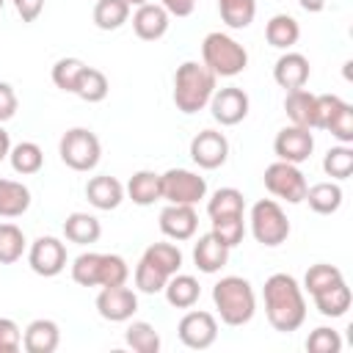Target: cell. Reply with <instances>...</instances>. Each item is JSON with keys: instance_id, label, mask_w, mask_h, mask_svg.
Masks as SVG:
<instances>
[{"instance_id": "21", "label": "cell", "mask_w": 353, "mask_h": 353, "mask_svg": "<svg viewBox=\"0 0 353 353\" xmlns=\"http://www.w3.org/2000/svg\"><path fill=\"white\" fill-rule=\"evenodd\" d=\"M229 251L232 248H226L212 232H207L193 245V262H196V268L201 273H218L229 262Z\"/></svg>"}, {"instance_id": "31", "label": "cell", "mask_w": 353, "mask_h": 353, "mask_svg": "<svg viewBox=\"0 0 353 353\" xmlns=\"http://www.w3.org/2000/svg\"><path fill=\"white\" fill-rule=\"evenodd\" d=\"M141 259H146L149 265H154L160 273H165V276H174V273H179V268H182V251H179V245H174V243H152L146 251H143V256Z\"/></svg>"}, {"instance_id": "45", "label": "cell", "mask_w": 353, "mask_h": 353, "mask_svg": "<svg viewBox=\"0 0 353 353\" xmlns=\"http://www.w3.org/2000/svg\"><path fill=\"white\" fill-rule=\"evenodd\" d=\"M345 99H339L336 94H317V116H314V130H325L328 121L334 119V113L342 108Z\"/></svg>"}, {"instance_id": "26", "label": "cell", "mask_w": 353, "mask_h": 353, "mask_svg": "<svg viewBox=\"0 0 353 353\" xmlns=\"http://www.w3.org/2000/svg\"><path fill=\"white\" fill-rule=\"evenodd\" d=\"M30 207V190L22 182L0 179V218H19Z\"/></svg>"}, {"instance_id": "12", "label": "cell", "mask_w": 353, "mask_h": 353, "mask_svg": "<svg viewBox=\"0 0 353 353\" xmlns=\"http://www.w3.org/2000/svg\"><path fill=\"white\" fill-rule=\"evenodd\" d=\"M251 99L243 88L237 85H226V88H215L212 99H210V113L221 127H234L248 116Z\"/></svg>"}, {"instance_id": "22", "label": "cell", "mask_w": 353, "mask_h": 353, "mask_svg": "<svg viewBox=\"0 0 353 353\" xmlns=\"http://www.w3.org/2000/svg\"><path fill=\"white\" fill-rule=\"evenodd\" d=\"M284 113L290 116L292 124L314 130V116H317V94L306 91V88H295L287 91L284 97Z\"/></svg>"}, {"instance_id": "10", "label": "cell", "mask_w": 353, "mask_h": 353, "mask_svg": "<svg viewBox=\"0 0 353 353\" xmlns=\"http://www.w3.org/2000/svg\"><path fill=\"white\" fill-rule=\"evenodd\" d=\"M176 336L185 347L190 350H207L210 345H215L218 339V320L210 314V312H201V309H193L188 312L179 325H176Z\"/></svg>"}, {"instance_id": "18", "label": "cell", "mask_w": 353, "mask_h": 353, "mask_svg": "<svg viewBox=\"0 0 353 353\" xmlns=\"http://www.w3.org/2000/svg\"><path fill=\"white\" fill-rule=\"evenodd\" d=\"M309 74H312V66H309V58L301 55V52H284L276 66H273V80L284 88V91H295V88H303L309 83Z\"/></svg>"}, {"instance_id": "20", "label": "cell", "mask_w": 353, "mask_h": 353, "mask_svg": "<svg viewBox=\"0 0 353 353\" xmlns=\"http://www.w3.org/2000/svg\"><path fill=\"white\" fill-rule=\"evenodd\" d=\"M61 342V328L55 320L39 317L33 323H28L25 334H22V347L28 353H52Z\"/></svg>"}, {"instance_id": "52", "label": "cell", "mask_w": 353, "mask_h": 353, "mask_svg": "<svg viewBox=\"0 0 353 353\" xmlns=\"http://www.w3.org/2000/svg\"><path fill=\"white\" fill-rule=\"evenodd\" d=\"M143 3H149V0H127V6H130V8H132V6L138 8V6H143Z\"/></svg>"}, {"instance_id": "17", "label": "cell", "mask_w": 353, "mask_h": 353, "mask_svg": "<svg viewBox=\"0 0 353 353\" xmlns=\"http://www.w3.org/2000/svg\"><path fill=\"white\" fill-rule=\"evenodd\" d=\"M168 25H171V14L160 6V3H143L135 8L132 14V30L138 39L143 41H157L168 33Z\"/></svg>"}, {"instance_id": "8", "label": "cell", "mask_w": 353, "mask_h": 353, "mask_svg": "<svg viewBox=\"0 0 353 353\" xmlns=\"http://www.w3.org/2000/svg\"><path fill=\"white\" fill-rule=\"evenodd\" d=\"M207 196V182L196 171L188 168H168L160 174V199L168 204H199Z\"/></svg>"}, {"instance_id": "39", "label": "cell", "mask_w": 353, "mask_h": 353, "mask_svg": "<svg viewBox=\"0 0 353 353\" xmlns=\"http://www.w3.org/2000/svg\"><path fill=\"white\" fill-rule=\"evenodd\" d=\"M342 279H345V276H342V270H339L336 265L317 262V265H312V268L306 270V276H303V287L309 290V295H314V292H323V290L334 287V284L342 281Z\"/></svg>"}, {"instance_id": "46", "label": "cell", "mask_w": 353, "mask_h": 353, "mask_svg": "<svg viewBox=\"0 0 353 353\" xmlns=\"http://www.w3.org/2000/svg\"><path fill=\"white\" fill-rule=\"evenodd\" d=\"M22 347V331L11 317H0V353H17Z\"/></svg>"}, {"instance_id": "5", "label": "cell", "mask_w": 353, "mask_h": 353, "mask_svg": "<svg viewBox=\"0 0 353 353\" xmlns=\"http://www.w3.org/2000/svg\"><path fill=\"white\" fill-rule=\"evenodd\" d=\"M201 63L215 77H234L248 66V52L232 36L215 30V33H207L201 41Z\"/></svg>"}, {"instance_id": "1", "label": "cell", "mask_w": 353, "mask_h": 353, "mask_svg": "<svg viewBox=\"0 0 353 353\" xmlns=\"http://www.w3.org/2000/svg\"><path fill=\"white\" fill-rule=\"evenodd\" d=\"M262 298H265V314L273 331L292 334L303 325L306 320L303 290L290 273H273L262 287Z\"/></svg>"}, {"instance_id": "40", "label": "cell", "mask_w": 353, "mask_h": 353, "mask_svg": "<svg viewBox=\"0 0 353 353\" xmlns=\"http://www.w3.org/2000/svg\"><path fill=\"white\" fill-rule=\"evenodd\" d=\"M212 221V234L226 245V248H234L237 243H243L245 237V221L243 215H223V218H210Z\"/></svg>"}, {"instance_id": "47", "label": "cell", "mask_w": 353, "mask_h": 353, "mask_svg": "<svg viewBox=\"0 0 353 353\" xmlns=\"http://www.w3.org/2000/svg\"><path fill=\"white\" fill-rule=\"evenodd\" d=\"M17 108H19V99H17L14 88L8 83H0V124L8 121V119H14Z\"/></svg>"}, {"instance_id": "25", "label": "cell", "mask_w": 353, "mask_h": 353, "mask_svg": "<svg viewBox=\"0 0 353 353\" xmlns=\"http://www.w3.org/2000/svg\"><path fill=\"white\" fill-rule=\"evenodd\" d=\"M163 292H165V301H168L171 306H176V309H190V306L199 301L201 287H199V281H196L193 276H188V273H174V276L165 281Z\"/></svg>"}, {"instance_id": "19", "label": "cell", "mask_w": 353, "mask_h": 353, "mask_svg": "<svg viewBox=\"0 0 353 353\" xmlns=\"http://www.w3.org/2000/svg\"><path fill=\"white\" fill-rule=\"evenodd\" d=\"M85 199L97 210H116L124 201V185L110 174L91 176L85 182Z\"/></svg>"}, {"instance_id": "51", "label": "cell", "mask_w": 353, "mask_h": 353, "mask_svg": "<svg viewBox=\"0 0 353 353\" xmlns=\"http://www.w3.org/2000/svg\"><path fill=\"white\" fill-rule=\"evenodd\" d=\"M8 152H11V138H8V132L0 127V163L8 157Z\"/></svg>"}, {"instance_id": "35", "label": "cell", "mask_w": 353, "mask_h": 353, "mask_svg": "<svg viewBox=\"0 0 353 353\" xmlns=\"http://www.w3.org/2000/svg\"><path fill=\"white\" fill-rule=\"evenodd\" d=\"M218 11L232 30H243L256 17V0H218Z\"/></svg>"}, {"instance_id": "50", "label": "cell", "mask_w": 353, "mask_h": 353, "mask_svg": "<svg viewBox=\"0 0 353 353\" xmlns=\"http://www.w3.org/2000/svg\"><path fill=\"white\" fill-rule=\"evenodd\" d=\"M328 3H331V0H298V6H301L303 11H309V14H320Z\"/></svg>"}, {"instance_id": "42", "label": "cell", "mask_w": 353, "mask_h": 353, "mask_svg": "<svg viewBox=\"0 0 353 353\" xmlns=\"http://www.w3.org/2000/svg\"><path fill=\"white\" fill-rule=\"evenodd\" d=\"M135 290L138 292H146V295H154V292H163V287H165V281L171 279V276H165V273H160L154 265H149L146 259H141L138 265H135Z\"/></svg>"}, {"instance_id": "27", "label": "cell", "mask_w": 353, "mask_h": 353, "mask_svg": "<svg viewBox=\"0 0 353 353\" xmlns=\"http://www.w3.org/2000/svg\"><path fill=\"white\" fill-rule=\"evenodd\" d=\"M312 298H314L317 312H320V314H325V317H342V314L350 309V301H353L350 287H347V281H345V279H342V281H336L334 287L323 290V292H314Z\"/></svg>"}, {"instance_id": "23", "label": "cell", "mask_w": 353, "mask_h": 353, "mask_svg": "<svg viewBox=\"0 0 353 353\" xmlns=\"http://www.w3.org/2000/svg\"><path fill=\"white\" fill-rule=\"evenodd\" d=\"M265 39H268V44L276 47V50H290V47L298 44V39H301V25H298V19L290 17V14H276V17H270L268 25H265Z\"/></svg>"}, {"instance_id": "3", "label": "cell", "mask_w": 353, "mask_h": 353, "mask_svg": "<svg viewBox=\"0 0 353 353\" xmlns=\"http://www.w3.org/2000/svg\"><path fill=\"white\" fill-rule=\"evenodd\" d=\"M212 303L226 325H245L256 312V295L248 279L243 276H223L212 287Z\"/></svg>"}, {"instance_id": "13", "label": "cell", "mask_w": 353, "mask_h": 353, "mask_svg": "<svg viewBox=\"0 0 353 353\" xmlns=\"http://www.w3.org/2000/svg\"><path fill=\"white\" fill-rule=\"evenodd\" d=\"M97 312L102 320L110 323H127L138 312V295L135 290L116 284V287H102L97 295Z\"/></svg>"}, {"instance_id": "6", "label": "cell", "mask_w": 353, "mask_h": 353, "mask_svg": "<svg viewBox=\"0 0 353 353\" xmlns=\"http://www.w3.org/2000/svg\"><path fill=\"white\" fill-rule=\"evenodd\" d=\"M58 154L72 171H94L102 157V143L88 127H72L61 135Z\"/></svg>"}, {"instance_id": "33", "label": "cell", "mask_w": 353, "mask_h": 353, "mask_svg": "<svg viewBox=\"0 0 353 353\" xmlns=\"http://www.w3.org/2000/svg\"><path fill=\"white\" fill-rule=\"evenodd\" d=\"M245 212V196L237 188H218L212 199L207 201V215L210 218H223V215H243Z\"/></svg>"}, {"instance_id": "43", "label": "cell", "mask_w": 353, "mask_h": 353, "mask_svg": "<svg viewBox=\"0 0 353 353\" xmlns=\"http://www.w3.org/2000/svg\"><path fill=\"white\" fill-rule=\"evenodd\" d=\"M306 350L309 353H339L342 350V336L334 328L320 325L306 336Z\"/></svg>"}, {"instance_id": "7", "label": "cell", "mask_w": 353, "mask_h": 353, "mask_svg": "<svg viewBox=\"0 0 353 353\" xmlns=\"http://www.w3.org/2000/svg\"><path fill=\"white\" fill-rule=\"evenodd\" d=\"M251 234L259 245L276 248L281 243H287L290 237V221L284 215V210L279 207V201L273 199H259L251 207Z\"/></svg>"}, {"instance_id": "2", "label": "cell", "mask_w": 353, "mask_h": 353, "mask_svg": "<svg viewBox=\"0 0 353 353\" xmlns=\"http://www.w3.org/2000/svg\"><path fill=\"white\" fill-rule=\"evenodd\" d=\"M215 74L199 63V61H185L182 66H176L174 72V105L176 110L193 116L199 110H204L215 94Z\"/></svg>"}, {"instance_id": "36", "label": "cell", "mask_w": 353, "mask_h": 353, "mask_svg": "<svg viewBox=\"0 0 353 353\" xmlns=\"http://www.w3.org/2000/svg\"><path fill=\"white\" fill-rule=\"evenodd\" d=\"M108 91H110V83H108L105 72H99V69H94V66H85L83 74H80V80H77L74 94H77L83 102H102V99L108 97Z\"/></svg>"}, {"instance_id": "49", "label": "cell", "mask_w": 353, "mask_h": 353, "mask_svg": "<svg viewBox=\"0 0 353 353\" xmlns=\"http://www.w3.org/2000/svg\"><path fill=\"white\" fill-rule=\"evenodd\" d=\"M160 6L171 14V17H190L196 8V0H160Z\"/></svg>"}, {"instance_id": "29", "label": "cell", "mask_w": 353, "mask_h": 353, "mask_svg": "<svg viewBox=\"0 0 353 353\" xmlns=\"http://www.w3.org/2000/svg\"><path fill=\"white\" fill-rule=\"evenodd\" d=\"M303 201H309V207L317 215H331L342 207V188H339V182H317V185L306 188Z\"/></svg>"}, {"instance_id": "32", "label": "cell", "mask_w": 353, "mask_h": 353, "mask_svg": "<svg viewBox=\"0 0 353 353\" xmlns=\"http://www.w3.org/2000/svg\"><path fill=\"white\" fill-rule=\"evenodd\" d=\"M124 342H127L135 353H157L160 345H163L157 328H154L152 323H146V320H135V323H130L127 331H124Z\"/></svg>"}, {"instance_id": "11", "label": "cell", "mask_w": 353, "mask_h": 353, "mask_svg": "<svg viewBox=\"0 0 353 353\" xmlns=\"http://www.w3.org/2000/svg\"><path fill=\"white\" fill-rule=\"evenodd\" d=\"M28 265L36 276L52 279L66 268V245L58 237H36L28 248Z\"/></svg>"}, {"instance_id": "37", "label": "cell", "mask_w": 353, "mask_h": 353, "mask_svg": "<svg viewBox=\"0 0 353 353\" xmlns=\"http://www.w3.org/2000/svg\"><path fill=\"white\" fill-rule=\"evenodd\" d=\"M25 234L17 223H0V265H14L25 254Z\"/></svg>"}, {"instance_id": "41", "label": "cell", "mask_w": 353, "mask_h": 353, "mask_svg": "<svg viewBox=\"0 0 353 353\" xmlns=\"http://www.w3.org/2000/svg\"><path fill=\"white\" fill-rule=\"evenodd\" d=\"M83 69H85V63H83L80 58H61V61H55V66H52V83H55L61 91L74 94Z\"/></svg>"}, {"instance_id": "15", "label": "cell", "mask_w": 353, "mask_h": 353, "mask_svg": "<svg viewBox=\"0 0 353 353\" xmlns=\"http://www.w3.org/2000/svg\"><path fill=\"white\" fill-rule=\"evenodd\" d=\"M190 157L199 168H221L229 157V141L223 132L218 130H201L199 135H193L190 141Z\"/></svg>"}, {"instance_id": "28", "label": "cell", "mask_w": 353, "mask_h": 353, "mask_svg": "<svg viewBox=\"0 0 353 353\" xmlns=\"http://www.w3.org/2000/svg\"><path fill=\"white\" fill-rule=\"evenodd\" d=\"M127 196L138 207H149L160 201V174L154 171H135L127 182Z\"/></svg>"}, {"instance_id": "48", "label": "cell", "mask_w": 353, "mask_h": 353, "mask_svg": "<svg viewBox=\"0 0 353 353\" xmlns=\"http://www.w3.org/2000/svg\"><path fill=\"white\" fill-rule=\"evenodd\" d=\"M17 14L22 17V22H36L39 14L44 11V0H11Z\"/></svg>"}, {"instance_id": "9", "label": "cell", "mask_w": 353, "mask_h": 353, "mask_svg": "<svg viewBox=\"0 0 353 353\" xmlns=\"http://www.w3.org/2000/svg\"><path fill=\"white\" fill-rule=\"evenodd\" d=\"M265 188L276 196V199H284L287 204H301L303 196H306V176L301 174L298 165L292 163H284V160H276L265 168Z\"/></svg>"}, {"instance_id": "30", "label": "cell", "mask_w": 353, "mask_h": 353, "mask_svg": "<svg viewBox=\"0 0 353 353\" xmlns=\"http://www.w3.org/2000/svg\"><path fill=\"white\" fill-rule=\"evenodd\" d=\"M8 160H11V168L22 176H30V174H39L41 165H44V152L39 143L33 141H19L17 146H11L8 152Z\"/></svg>"}, {"instance_id": "53", "label": "cell", "mask_w": 353, "mask_h": 353, "mask_svg": "<svg viewBox=\"0 0 353 353\" xmlns=\"http://www.w3.org/2000/svg\"><path fill=\"white\" fill-rule=\"evenodd\" d=\"M3 6H6V0H0V11H3Z\"/></svg>"}, {"instance_id": "38", "label": "cell", "mask_w": 353, "mask_h": 353, "mask_svg": "<svg viewBox=\"0 0 353 353\" xmlns=\"http://www.w3.org/2000/svg\"><path fill=\"white\" fill-rule=\"evenodd\" d=\"M323 171H325L334 182L347 179V176L353 174V149H350L347 143H339V146L328 149L325 157H323Z\"/></svg>"}, {"instance_id": "24", "label": "cell", "mask_w": 353, "mask_h": 353, "mask_svg": "<svg viewBox=\"0 0 353 353\" xmlns=\"http://www.w3.org/2000/svg\"><path fill=\"white\" fill-rule=\"evenodd\" d=\"M63 234H66L69 243L91 245V243L99 240L102 223H99L94 215H88V212H72V215H66V221H63Z\"/></svg>"}, {"instance_id": "16", "label": "cell", "mask_w": 353, "mask_h": 353, "mask_svg": "<svg viewBox=\"0 0 353 353\" xmlns=\"http://www.w3.org/2000/svg\"><path fill=\"white\" fill-rule=\"evenodd\" d=\"M199 229L193 204H165L160 210V232L171 240H190Z\"/></svg>"}, {"instance_id": "34", "label": "cell", "mask_w": 353, "mask_h": 353, "mask_svg": "<svg viewBox=\"0 0 353 353\" xmlns=\"http://www.w3.org/2000/svg\"><path fill=\"white\" fill-rule=\"evenodd\" d=\"M130 19L127 0H97L94 6V25L99 30H119Z\"/></svg>"}, {"instance_id": "14", "label": "cell", "mask_w": 353, "mask_h": 353, "mask_svg": "<svg viewBox=\"0 0 353 353\" xmlns=\"http://www.w3.org/2000/svg\"><path fill=\"white\" fill-rule=\"evenodd\" d=\"M312 149H314V135H312V130H306V127L290 124V127H284V130L276 132L273 152H276V157L284 160V163L298 165V163L309 160Z\"/></svg>"}, {"instance_id": "4", "label": "cell", "mask_w": 353, "mask_h": 353, "mask_svg": "<svg viewBox=\"0 0 353 353\" xmlns=\"http://www.w3.org/2000/svg\"><path fill=\"white\" fill-rule=\"evenodd\" d=\"M72 279L80 287H116V284H127L130 268L119 254L85 251L72 262Z\"/></svg>"}, {"instance_id": "44", "label": "cell", "mask_w": 353, "mask_h": 353, "mask_svg": "<svg viewBox=\"0 0 353 353\" xmlns=\"http://www.w3.org/2000/svg\"><path fill=\"white\" fill-rule=\"evenodd\" d=\"M339 143H353V105L342 102V108L334 113V119L325 127Z\"/></svg>"}]
</instances>
